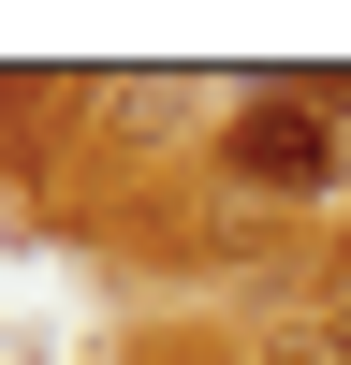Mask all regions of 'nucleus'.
<instances>
[{"label":"nucleus","instance_id":"f257e3e1","mask_svg":"<svg viewBox=\"0 0 351 365\" xmlns=\"http://www.w3.org/2000/svg\"><path fill=\"white\" fill-rule=\"evenodd\" d=\"M234 175H249V190H322V175H337V132H322V103L263 88V103L234 117Z\"/></svg>","mask_w":351,"mask_h":365}]
</instances>
